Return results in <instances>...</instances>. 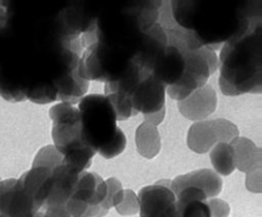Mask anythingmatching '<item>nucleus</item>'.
Instances as JSON below:
<instances>
[{"instance_id":"obj_9","label":"nucleus","mask_w":262,"mask_h":217,"mask_svg":"<svg viewBox=\"0 0 262 217\" xmlns=\"http://www.w3.org/2000/svg\"><path fill=\"white\" fill-rule=\"evenodd\" d=\"M39 208L24 190L18 179L0 180V215L3 217H32Z\"/></svg>"},{"instance_id":"obj_1","label":"nucleus","mask_w":262,"mask_h":217,"mask_svg":"<svg viewBox=\"0 0 262 217\" xmlns=\"http://www.w3.org/2000/svg\"><path fill=\"white\" fill-rule=\"evenodd\" d=\"M250 3L238 30L221 49L219 86L225 95L260 93L262 85L261 5Z\"/></svg>"},{"instance_id":"obj_4","label":"nucleus","mask_w":262,"mask_h":217,"mask_svg":"<svg viewBox=\"0 0 262 217\" xmlns=\"http://www.w3.org/2000/svg\"><path fill=\"white\" fill-rule=\"evenodd\" d=\"M54 147L62 156L63 163L83 173L90 168L96 154L83 139L80 114L76 107L59 103L50 108Z\"/></svg>"},{"instance_id":"obj_20","label":"nucleus","mask_w":262,"mask_h":217,"mask_svg":"<svg viewBox=\"0 0 262 217\" xmlns=\"http://www.w3.org/2000/svg\"><path fill=\"white\" fill-rule=\"evenodd\" d=\"M105 182L107 186V197L103 205V210L105 213H108L110 208H116L118 205L121 204L124 197V190L122 183L116 178H108Z\"/></svg>"},{"instance_id":"obj_6","label":"nucleus","mask_w":262,"mask_h":217,"mask_svg":"<svg viewBox=\"0 0 262 217\" xmlns=\"http://www.w3.org/2000/svg\"><path fill=\"white\" fill-rule=\"evenodd\" d=\"M107 197V186L101 176L83 172L77 179L75 190L66 209L71 217H104L103 205Z\"/></svg>"},{"instance_id":"obj_5","label":"nucleus","mask_w":262,"mask_h":217,"mask_svg":"<svg viewBox=\"0 0 262 217\" xmlns=\"http://www.w3.org/2000/svg\"><path fill=\"white\" fill-rule=\"evenodd\" d=\"M218 68L215 50L203 46L198 49H185V70L177 84L167 87V93L178 102L206 85L209 76Z\"/></svg>"},{"instance_id":"obj_3","label":"nucleus","mask_w":262,"mask_h":217,"mask_svg":"<svg viewBox=\"0 0 262 217\" xmlns=\"http://www.w3.org/2000/svg\"><path fill=\"white\" fill-rule=\"evenodd\" d=\"M83 139L106 159L119 156L126 147V137L118 127V116L103 94H88L78 102Z\"/></svg>"},{"instance_id":"obj_26","label":"nucleus","mask_w":262,"mask_h":217,"mask_svg":"<svg viewBox=\"0 0 262 217\" xmlns=\"http://www.w3.org/2000/svg\"><path fill=\"white\" fill-rule=\"evenodd\" d=\"M0 180H2V179H0Z\"/></svg>"},{"instance_id":"obj_21","label":"nucleus","mask_w":262,"mask_h":217,"mask_svg":"<svg viewBox=\"0 0 262 217\" xmlns=\"http://www.w3.org/2000/svg\"><path fill=\"white\" fill-rule=\"evenodd\" d=\"M122 215H134L139 212V199L133 190H124V197L120 205L116 207Z\"/></svg>"},{"instance_id":"obj_17","label":"nucleus","mask_w":262,"mask_h":217,"mask_svg":"<svg viewBox=\"0 0 262 217\" xmlns=\"http://www.w3.org/2000/svg\"><path fill=\"white\" fill-rule=\"evenodd\" d=\"M0 95L10 102H20L27 98L23 81L4 67H0Z\"/></svg>"},{"instance_id":"obj_18","label":"nucleus","mask_w":262,"mask_h":217,"mask_svg":"<svg viewBox=\"0 0 262 217\" xmlns=\"http://www.w3.org/2000/svg\"><path fill=\"white\" fill-rule=\"evenodd\" d=\"M210 161L217 173L223 176L232 174L236 169L235 149L232 143H217L210 152Z\"/></svg>"},{"instance_id":"obj_7","label":"nucleus","mask_w":262,"mask_h":217,"mask_svg":"<svg viewBox=\"0 0 262 217\" xmlns=\"http://www.w3.org/2000/svg\"><path fill=\"white\" fill-rule=\"evenodd\" d=\"M239 137V130L224 119L194 123L188 130L187 144L193 152L203 154L220 142L229 143Z\"/></svg>"},{"instance_id":"obj_11","label":"nucleus","mask_w":262,"mask_h":217,"mask_svg":"<svg viewBox=\"0 0 262 217\" xmlns=\"http://www.w3.org/2000/svg\"><path fill=\"white\" fill-rule=\"evenodd\" d=\"M222 187L223 181L219 175L208 169L180 175L170 182V189L174 195L185 188H194L203 191L207 198L219 195L222 191Z\"/></svg>"},{"instance_id":"obj_15","label":"nucleus","mask_w":262,"mask_h":217,"mask_svg":"<svg viewBox=\"0 0 262 217\" xmlns=\"http://www.w3.org/2000/svg\"><path fill=\"white\" fill-rule=\"evenodd\" d=\"M231 143L235 149L236 168L250 174L260 166V149L251 140L238 137Z\"/></svg>"},{"instance_id":"obj_22","label":"nucleus","mask_w":262,"mask_h":217,"mask_svg":"<svg viewBox=\"0 0 262 217\" xmlns=\"http://www.w3.org/2000/svg\"><path fill=\"white\" fill-rule=\"evenodd\" d=\"M207 204L210 209L211 217H227L231 212L229 206L221 199H210Z\"/></svg>"},{"instance_id":"obj_14","label":"nucleus","mask_w":262,"mask_h":217,"mask_svg":"<svg viewBox=\"0 0 262 217\" xmlns=\"http://www.w3.org/2000/svg\"><path fill=\"white\" fill-rule=\"evenodd\" d=\"M180 217H211L205 193L199 189L185 188L176 194Z\"/></svg>"},{"instance_id":"obj_8","label":"nucleus","mask_w":262,"mask_h":217,"mask_svg":"<svg viewBox=\"0 0 262 217\" xmlns=\"http://www.w3.org/2000/svg\"><path fill=\"white\" fill-rule=\"evenodd\" d=\"M165 85L146 67L129 95L134 114L142 112L144 115H149L165 108Z\"/></svg>"},{"instance_id":"obj_25","label":"nucleus","mask_w":262,"mask_h":217,"mask_svg":"<svg viewBox=\"0 0 262 217\" xmlns=\"http://www.w3.org/2000/svg\"><path fill=\"white\" fill-rule=\"evenodd\" d=\"M32 217H39V212H38V213H36L34 216H32Z\"/></svg>"},{"instance_id":"obj_16","label":"nucleus","mask_w":262,"mask_h":217,"mask_svg":"<svg viewBox=\"0 0 262 217\" xmlns=\"http://www.w3.org/2000/svg\"><path fill=\"white\" fill-rule=\"evenodd\" d=\"M137 148L140 155L147 159L155 158L161 148V138L157 127L148 122L142 123L136 131Z\"/></svg>"},{"instance_id":"obj_19","label":"nucleus","mask_w":262,"mask_h":217,"mask_svg":"<svg viewBox=\"0 0 262 217\" xmlns=\"http://www.w3.org/2000/svg\"><path fill=\"white\" fill-rule=\"evenodd\" d=\"M63 158L57 152V149L52 145H48L42 147L37 153L32 166H45V168L53 170L61 164Z\"/></svg>"},{"instance_id":"obj_13","label":"nucleus","mask_w":262,"mask_h":217,"mask_svg":"<svg viewBox=\"0 0 262 217\" xmlns=\"http://www.w3.org/2000/svg\"><path fill=\"white\" fill-rule=\"evenodd\" d=\"M18 180L39 210L43 208L51 190L52 170L45 166H32Z\"/></svg>"},{"instance_id":"obj_24","label":"nucleus","mask_w":262,"mask_h":217,"mask_svg":"<svg viewBox=\"0 0 262 217\" xmlns=\"http://www.w3.org/2000/svg\"><path fill=\"white\" fill-rule=\"evenodd\" d=\"M164 115H165V108H163L161 111H159L157 113L149 114V115H144V118L146 120L145 122H148V123L156 126L164 120Z\"/></svg>"},{"instance_id":"obj_23","label":"nucleus","mask_w":262,"mask_h":217,"mask_svg":"<svg viewBox=\"0 0 262 217\" xmlns=\"http://www.w3.org/2000/svg\"><path fill=\"white\" fill-rule=\"evenodd\" d=\"M141 217H180V216H179L177 204H176L169 208H166V209L148 214V215L141 216Z\"/></svg>"},{"instance_id":"obj_10","label":"nucleus","mask_w":262,"mask_h":217,"mask_svg":"<svg viewBox=\"0 0 262 217\" xmlns=\"http://www.w3.org/2000/svg\"><path fill=\"white\" fill-rule=\"evenodd\" d=\"M80 174V172L63 163V161L53 169L51 190L43 209L66 207L75 190L77 179Z\"/></svg>"},{"instance_id":"obj_12","label":"nucleus","mask_w":262,"mask_h":217,"mask_svg":"<svg viewBox=\"0 0 262 217\" xmlns=\"http://www.w3.org/2000/svg\"><path fill=\"white\" fill-rule=\"evenodd\" d=\"M180 112L189 120H202L215 111L217 95L210 85H205L178 103Z\"/></svg>"},{"instance_id":"obj_2","label":"nucleus","mask_w":262,"mask_h":217,"mask_svg":"<svg viewBox=\"0 0 262 217\" xmlns=\"http://www.w3.org/2000/svg\"><path fill=\"white\" fill-rule=\"evenodd\" d=\"M249 4L232 9L220 4L172 2L173 22L191 32L203 46L219 49L238 30Z\"/></svg>"}]
</instances>
